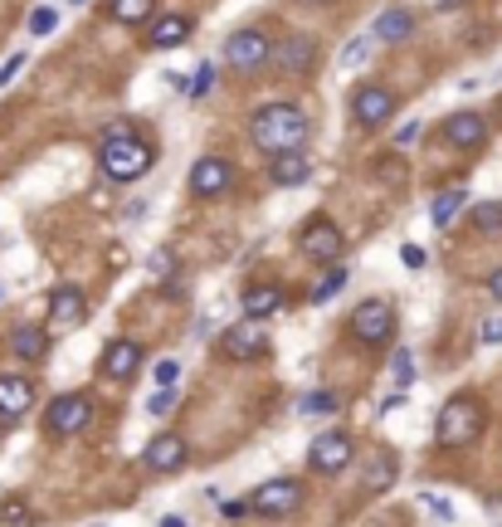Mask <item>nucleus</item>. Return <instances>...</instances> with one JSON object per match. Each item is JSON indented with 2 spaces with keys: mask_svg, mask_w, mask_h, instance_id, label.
Wrapping results in <instances>:
<instances>
[{
  "mask_svg": "<svg viewBox=\"0 0 502 527\" xmlns=\"http://www.w3.org/2000/svg\"><path fill=\"white\" fill-rule=\"evenodd\" d=\"M268 176H274V186H303L312 176V162L303 152H278L274 166H268Z\"/></svg>",
  "mask_w": 502,
  "mask_h": 527,
  "instance_id": "20",
  "label": "nucleus"
},
{
  "mask_svg": "<svg viewBox=\"0 0 502 527\" xmlns=\"http://www.w3.org/2000/svg\"><path fill=\"white\" fill-rule=\"evenodd\" d=\"M414 503H420L424 512H434V518H439V522H454V508H449V503H444V498H439V493H420V498H414Z\"/></svg>",
  "mask_w": 502,
  "mask_h": 527,
  "instance_id": "34",
  "label": "nucleus"
},
{
  "mask_svg": "<svg viewBox=\"0 0 502 527\" xmlns=\"http://www.w3.org/2000/svg\"><path fill=\"white\" fill-rule=\"evenodd\" d=\"M98 166H103L108 181H137L152 171V147L137 142L132 132H112L103 142V152H98Z\"/></svg>",
  "mask_w": 502,
  "mask_h": 527,
  "instance_id": "2",
  "label": "nucleus"
},
{
  "mask_svg": "<svg viewBox=\"0 0 502 527\" xmlns=\"http://www.w3.org/2000/svg\"><path fill=\"white\" fill-rule=\"evenodd\" d=\"M444 137H449L458 152H473V147H483V142H487V122L478 118V112H458V118L444 122Z\"/></svg>",
  "mask_w": 502,
  "mask_h": 527,
  "instance_id": "16",
  "label": "nucleus"
},
{
  "mask_svg": "<svg viewBox=\"0 0 502 527\" xmlns=\"http://www.w3.org/2000/svg\"><path fill=\"white\" fill-rule=\"evenodd\" d=\"M0 298H5V293H0Z\"/></svg>",
  "mask_w": 502,
  "mask_h": 527,
  "instance_id": "44",
  "label": "nucleus"
},
{
  "mask_svg": "<svg viewBox=\"0 0 502 527\" xmlns=\"http://www.w3.org/2000/svg\"><path fill=\"white\" fill-rule=\"evenodd\" d=\"M229 181H235V166L225 156H200L191 166V195H220Z\"/></svg>",
  "mask_w": 502,
  "mask_h": 527,
  "instance_id": "12",
  "label": "nucleus"
},
{
  "mask_svg": "<svg viewBox=\"0 0 502 527\" xmlns=\"http://www.w3.org/2000/svg\"><path fill=\"white\" fill-rule=\"evenodd\" d=\"M249 508L259 518H288V512L303 508V483L298 479H268L249 493Z\"/></svg>",
  "mask_w": 502,
  "mask_h": 527,
  "instance_id": "4",
  "label": "nucleus"
},
{
  "mask_svg": "<svg viewBox=\"0 0 502 527\" xmlns=\"http://www.w3.org/2000/svg\"><path fill=\"white\" fill-rule=\"evenodd\" d=\"M464 210H468V191H464V186H458V191H439V195H434V210H429V220H434L439 230H449V225L464 216Z\"/></svg>",
  "mask_w": 502,
  "mask_h": 527,
  "instance_id": "23",
  "label": "nucleus"
},
{
  "mask_svg": "<svg viewBox=\"0 0 502 527\" xmlns=\"http://www.w3.org/2000/svg\"><path fill=\"white\" fill-rule=\"evenodd\" d=\"M108 10L118 25H141V20H152L156 0H108Z\"/></svg>",
  "mask_w": 502,
  "mask_h": 527,
  "instance_id": "25",
  "label": "nucleus"
},
{
  "mask_svg": "<svg viewBox=\"0 0 502 527\" xmlns=\"http://www.w3.org/2000/svg\"><path fill=\"white\" fill-rule=\"evenodd\" d=\"M483 347H502V318H487L483 322V332H478Z\"/></svg>",
  "mask_w": 502,
  "mask_h": 527,
  "instance_id": "38",
  "label": "nucleus"
},
{
  "mask_svg": "<svg viewBox=\"0 0 502 527\" xmlns=\"http://www.w3.org/2000/svg\"><path fill=\"white\" fill-rule=\"evenodd\" d=\"M341 401L332 391H312V395H303V401H298V410H303V416H332Z\"/></svg>",
  "mask_w": 502,
  "mask_h": 527,
  "instance_id": "27",
  "label": "nucleus"
},
{
  "mask_svg": "<svg viewBox=\"0 0 502 527\" xmlns=\"http://www.w3.org/2000/svg\"><path fill=\"white\" fill-rule=\"evenodd\" d=\"M395 376H400V381H410V376H414V366H410V352H395Z\"/></svg>",
  "mask_w": 502,
  "mask_h": 527,
  "instance_id": "41",
  "label": "nucleus"
},
{
  "mask_svg": "<svg viewBox=\"0 0 502 527\" xmlns=\"http://www.w3.org/2000/svg\"><path fill=\"white\" fill-rule=\"evenodd\" d=\"M341 289H347V269H327V274L318 279V289L308 293V303H327V298H337Z\"/></svg>",
  "mask_w": 502,
  "mask_h": 527,
  "instance_id": "26",
  "label": "nucleus"
},
{
  "mask_svg": "<svg viewBox=\"0 0 502 527\" xmlns=\"http://www.w3.org/2000/svg\"><path fill=\"white\" fill-rule=\"evenodd\" d=\"M308 132H312V127H308V112L293 108V103H264V108L249 118L254 147L268 152V156H278V152H303Z\"/></svg>",
  "mask_w": 502,
  "mask_h": 527,
  "instance_id": "1",
  "label": "nucleus"
},
{
  "mask_svg": "<svg viewBox=\"0 0 502 527\" xmlns=\"http://www.w3.org/2000/svg\"><path fill=\"white\" fill-rule=\"evenodd\" d=\"M35 401V386L25 376H0V420H20Z\"/></svg>",
  "mask_w": 502,
  "mask_h": 527,
  "instance_id": "17",
  "label": "nucleus"
},
{
  "mask_svg": "<svg viewBox=\"0 0 502 527\" xmlns=\"http://www.w3.org/2000/svg\"><path fill=\"white\" fill-rule=\"evenodd\" d=\"M303 254L308 259H318V264H332V259H341V230L332 220H308L303 225Z\"/></svg>",
  "mask_w": 502,
  "mask_h": 527,
  "instance_id": "11",
  "label": "nucleus"
},
{
  "mask_svg": "<svg viewBox=\"0 0 502 527\" xmlns=\"http://www.w3.org/2000/svg\"><path fill=\"white\" fill-rule=\"evenodd\" d=\"M0 522L5 527H30L35 518H30V508H25L20 498H5V503H0Z\"/></svg>",
  "mask_w": 502,
  "mask_h": 527,
  "instance_id": "30",
  "label": "nucleus"
},
{
  "mask_svg": "<svg viewBox=\"0 0 502 527\" xmlns=\"http://www.w3.org/2000/svg\"><path fill=\"white\" fill-rule=\"evenodd\" d=\"M162 527H185V518H176V512H166V518H162Z\"/></svg>",
  "mask_w": 502,
  "mask_h": 527,
  "instance_id": "43",
  "label": "nucleus"
},
{
  "mask_svg": "<svg viewBox=\"0 0 502 527\" xmlns=\"http://www.w3.org/2000/svg\"><path fill=\"white\" fill-rule=\"evenodd\" d=\"M176 406H181L176 386H156V395L147 401V416H156V420H162V416H171V410H176Z\"/></svg>",
  "mask_w": 502,
  "mask_h": 527,
  "instance_id": "29",
  "label": "nucleus"
},
{
  "mask_svg": "<svg viewBox=\"0 0 502 527\" xmlns=\"http://www.w3.org/2000/svg\"><path fill=\"white\" fill-rule=\"evenodd\" d=\"M487 293H493V298H497V303H502V269H497V274H493V279H487Z\"/></svg>",
  "mask_w": 502,
  "mask_h": 527,
  "instance_id": "42",
  "label": "nucleus"
},
{
  "mask_svg": "<svg viewBox=\"0 0 502 527\" xmlns=\"http://www.w3.org/2000/svg\"><path fill=\"white\" fill-rule=\"evenodd\" d=\"M366 59H371V35L351 39V45H347V54H341V64H347V69H361Z\"/></svg>",
  "mask_w": 502,
  "mask_h": 527,
  "instance_id": "33",
  "label": "nucleus"
},
{
  "mask_svg": "<svg viewBox=\"0 0 502 527\" xmlns=\"http://www.w3.org/2000/svg\"><path fill=\"white\" fill-rule=\"evenodd\" d=\"M141 366V347L132 337H122V342H108L103 347V376H112V381H127Z\"/></svg>",
  "mask_w": 502,
  "mask_h": 527,
  "instance_id": "15",
  "label": "nucleus"
},
{
  "mask_svg": "<svg viewBox=\"0 0 502 527\" xmlns=\"http://www.w3.org/2000/svg\"><path fill=\"white\" fill-rule=\"evenodd\" d=\"M395 108H400V98L391 89H381V83H361L356 98H351V118L361 127H385L395 118Z\"/></svg>",
  "mask_w": 502,
  "mask_h": 527,
  "instance_id": "6",
  "label": "nucleus"
},
{
  "mask_svg": "<svg viewBox=\"0 0 502 527\" xmlns=\"http://www.w3.org/2000/svg\"><path fill=\"white\" fill-rule=\"evenodd\" d=\"M83 318H89V298H83V289L59 283V289L49 293V322L54 327H78Z\"/></svg>",
  "mask_w": 502,
  "mask_h": 527,
  "instance_id": "13",
  "label": "nucleus"
},
{
  "mask_svg": "<svg viewBox=\"0 0 502 527\" xmlns=\"http://www.w3.org/2000/svg\"><path fill=\"white\" fill-rule=\"evenodd\" d=\"M264 352H268L264 322L244 318V322H235V327H225V357H229V362H254V357H264Z\"/></svg>",
  "mask_w": 502,
  "mask_h": 527,
  "instance_id": "10",
  "label": "nucleus"
},
{
  "mask_svg": "<svg viewBox=\"0 0 502 527\" xmlns=\"http://www.w3.org/2000/svg\"><path fill=\"white\" fill-rule=\"evenodd\" d=\"M278 308H283V293L278 289H249V293H244V318H254V322L274 318Z\"/></svg>",
  "mask_w": 502,
  "mask_h": 527,
  "instance_id": "24",
  "label": "nucleus"
},
{
  "mask_svg": "<svg viewBox=\"0 0 502 527\" xmlns=\"http://www.w3.org/2000/svg\"><path fill=\"white\" fill-rule=\"evenodd\" d=\"M147 269H152V279L171 283V274H176V254H171V249H156L152 259H147Z\"/></svg>",
  "mask_w": 502,
  "mask_h": 527,
  "instance_id": "31",
  "label": "nucleus"
},
{
  "mask_svg": "<svg viewBox=\"0 0 502 527\" xmlns=\"http://www.w3.org/2000/svg\"><path fill=\"white\" fill-rule=\"evenodd\" d=\"M473 225H478V230H497V225H502V206L497 201L473 206Z\"/></svg>",
  "mask_w": 502,
  "mask_h": 527,
  "instance_id": "32",
  "label": "nucleus"
},
{
  "mask_svg": "<svg viewBox=\"0 0 502 527\" xmlns=\"http://www.w3.org/2000/svg\"><path fill=\"white\" fill-rule=\"evenodd\" d=\"M20 69H25V54H10V59L0 64V89H5V83H10V79L20 74Z\"/></svg>",
  "mask_w": 502,
  "mask_h": 527,
  "instance_id": "39",
  "label": "nucleus"
},
{
  "mask_svg": "<svg viewBox=\"0 0 502 527\" xmlns=\"http://www.w3.org/2000/svg\"><path fill=\"white\" fill-rule=\"evenodd\" d=\"M10 352H16L20 362H39L49 352V332H45V327H35V322H25V327L10 332Z\"/></svg>",
  "mask_w": 502,
  "mask_h": 527,
  "instance_id": "21",
  "label": "nucleus"
},
{
  "mask_svg": "<svg viewBox=\"0 0 502 527\" xmlns=\"http://www.w3.org/2000/svg\"><path fill=\"white\" fill-rule=\"evenodd\" d=\"M59 30V10L54 5H35V16H30V35L35 39H45V35H54Z\"/></svg>",
  "mask_w": 502,
  "mask_h": 527,
  "instance_id": "28",
  "label": "nucleus"
},
{
  "mask_svg": "<svg viewBox=\"0 0 502 527\" xmlns=\"http://www.w3.org/2000/svg\"><path fill=\"white\" fill-rule=\"evenodd\" d=\"M191 16H156L152 20V30H147V45L152 49H171V45H185L191 39Z\"/></svg>",
  "mask_w": 502,
  "mask_h": 527,
  "instance_id": "18",
  "label": "nucleus"
},
{
  "mask_svg": "<svg viewBox=\"0 0 502 527\" xmlns=\"http://www.w3.org/2000/svg\"><path fill=\"white\" fill-rule=\"evenodd\" d=\"M356 459V445H351V435H341V430H327L312 439V449H308V464L318 469V474H341Z\"/></svg>",
  "mask_w": 502,
  "mask_h": 527,
  "instance_id": "9",
  "label": "nucleus"
},
{
  "mask_svg": "<svg viewBox=\"0 0 502 527\" xmlns=\"http://www.w3.org/2000/svg\"><path fill=\"white\" fill-rule=\"evenodd\" d=\"M176 381H181V362L176 357L156 362V386H176Z\"/></svg>",
  "mask_w": 502,
  "mask_h": 527,
  "instance_id": "36",
  "label": "nucleus"
},
{
  "mask_svg": "<svg viewBox=\"0 0 502 527\" xmlns=\"http://www.w3.org/2000/svg\"><path fill=\"white\" fill-rule=\"evenodd\" d=\"M210 83H214V64H200V69H195V79H191V89H185V93H191V98H205V93H210Z\"/></svg>",
  "mask_w": 502,
  "mask_h": 527,
  "instance_id": "35",
  "label": "nucleus"
},
{
  "mask_svg": "<svg viewBox=\"0 0 502 527\" xmlns=\"http://www.w3.org/2000/svg\"><path fill=\"white\" fill-rule=\"evenodd\" d=\"M268 59H274L278 74H308L312 59H318V45H312V39H288V45L274 49Z\"/></svg>",
  "mask_w": 502,
  "mask_h": 527,
  "instance_id": "19",
  "label": "nucleus"
},
{
  "mask_svg": "<svg viewBox=\"0 0 502 527\" xmlns=\"http://www.w3.org/2000/svg\"><path fill=\"white\" fill-rule=\"evenodd\" d=\"M93 420V401H89V395H59V401H49V410H45V430L49 435H78L83 430V425H89Z\"/></svg>",
  "mask_w": 502,
  "mask_h": 527,
  "instance_id": "7",
  "label": "nucleus"
},
{
  "mask_svg": "<svg viewBox=\"0 0 502 527\" xmlns=\"http://www.w3.org/2000/svg\"><path fill=\"white\" fill-rule=\"evenodd\" d=\"M439 445H449V449H458V445H473V439L483 435V406L478 401H468V395H454L449 406L439 410Z\"/></svg>",
  "mask_w": 502,
  "mask_h": 527,
  "instance_id": "3",
  "label": "nucleus"
},
{
  "mask_svg": "<svg viewBox=\"0 0 502 527\" xmlns=\"http://www.w3.org/2000/svg\"><path fill=\"white\" fill-rule=\"evenodd\" d=\"M410 30H414V16H410V10H385V16H376V25H371V39L395 45V39H405Z\"/></svg>",
  "mask_w": 502,
  "mask_h": 527,
  "instance_id": "22",
  "label": "nucleus"
},
{
  "mask_svg": "<svg viewBox=\"0 0 502 527\" xmlns=\"http://www.w3.org/2000/svg\"><path fill=\"white\" fill-rule=\"evenodd\" d=\"M400 264H405V269H424L429 254H424L420 245H400Z\"/></svg>",
  "mask_w": 502,
  "mask_h": 527,
  "instance_id": "37",
  "label": "nucleus"
},
{
  "mask_svg": "<svg viewBox=\"0 0 502 527\" xmlns=\"http://www.w3.org/2000/svg\"><path fill=\"white\" fill-rule=\"evenodd\" d=\"M141 459H147V469L152 474H176V469L185 464V439L181 435H156V439H147V454H141Z\"/></svg>",
  "mask_w": 502,
  "mask_h": 527,
  "instance_id": "14",
  "label": "nucleus"
},
{
  "mask_svg": "<svg viewBox=\"0 0 502 527\" xmlns=\"http://www.w3.org/2000/svg\"><path fill=\"white\" fill-rule=\"evenodd\" d=\"M420 132H424L420 122H405V127H400V132H395V147H410V142L420 137Z\"/></svg>",
  "mask_w": 502,
  "mask_h": 527,
  "instance_id": "40",
  "label": "nucleus"
},
{
  "mask_svg": "<svg viewBox=\"0 0 502 527\" xmlns=\"http://www.w3.org/2000/svg\"><path fill=\"white\" fill-rule=\"evenodd\" d=\"M391 327H395V312L385 298H366V303H356L351 312V337L366 342V347H381V342H391Z\"/></svg>",
  "mask_w": 502,
  "mask_h": 527,
  "instance_id": "5",
  "label": "nucleus"
},
{
  "mask_svg": "<svg viewBox=\"0 0 502 527\" xmlns=\"http://www.w3.org/2000/svg\"><path fill=\"white\" fill-rule=\"evenodd\" d=\"M268 54H274V45L264 39V30H235L225 39V64L239 69V74H249V69L268 64Z\"/></svg>",
  "mask_w": 502,
  "mask_h": 527,
  "instance_id": "8",
  "label": "nucleus"
}]
</instances>
